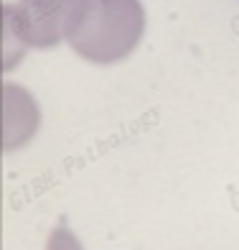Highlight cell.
Segmentation results:
<instances>
[{"mask_svg":"<svg viewBox=\"0 0 239 250\" xmlns=\"http://www.w3.org/2000/svg\"><path fill=\"white\" fill-rule=\"evenodd\" d=\"M145 33L140 0H84L72 16L66 41L92 64H115L130 56Z\"/></svg>","mask_w":239,"mask_h":250,"instance_id":"6da1fadb","label":"cell"},{"mask_svg":"<svg viewBox=\"0 0 239 250\" xmlns=\"http://www.w3.org/2000/svg\"><path fill=\"white\" fill-rule=\"evenodd\" d=\"M84 0H20L18 5H5V31L23 46L54 49L72 23V16Z\"/></svg>","mask_w":239,"mask_h":250,"instance_id":"7a4b0ae2","label":"cell"},{"mask_svg":"<svg viewBox=\"0 0 239 250\" xmlns=\"http://www.w3.org/2000/svg\"><path fill=\"white\" fill-rule=\"evenodd\" d=\"M46 250H84V245L76 240V235L66 225H59L51 230L46 240Z\"/></svg>","mask_w":239,"mask_h":250,"instance_id":"3957f363","label":"cell"}]
</instances>
